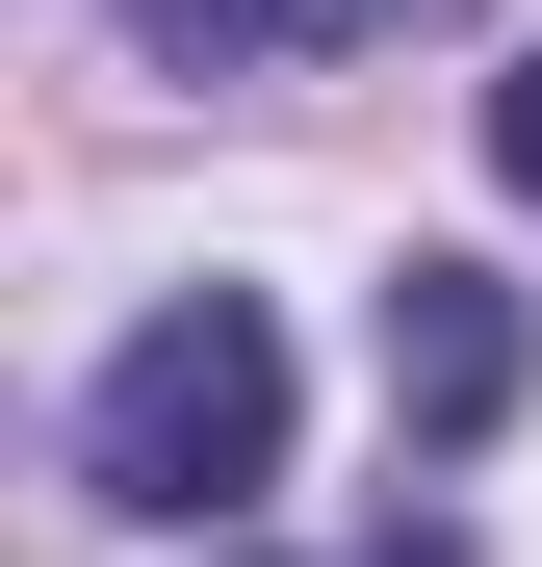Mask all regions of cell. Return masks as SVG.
<instances>
[{"instance_id": "6da1fadb", "label": "cell", "mask_w": 542, "mask_h": 567, "mask_svg": "<svg viewBox=\"0 0 542 567\" xmlns=\"http://www.w3.org/2000/svg\"><path fill=\"white\" fill-rule=\"evenodd\" d=\"M285 491V310L258 284H155L78 388V516H233Z\"/></svg>"}, {"instance_id": "3957f363", "label": "cell", "mask_w": 542, "mask_h": 567, "mask_svg": "<svg viewBox=\"0 0 542 567\" xmlns=\"http://www.w3.org/2000/svg\"><path fill=\"white\" fill-rule=\"evenodd\" d=\"M413 27H466V0H130V52H155V78H258V52H413Z\"/></svg>"}, {"instance_id": "7a4b0ae2", "label": "cell", "mask_w": 542, "mask_h": 567, "mask_svg": "<svg viewBox=\"0 0 542 567\" xmlns=\"http://www.w3.org/2000/svg\"><path fill=\"white\" fill-rule=\"evenodd\" d=\"M517 388H542L517 284H491V258H413V284H388V439L466 464V439H517Z\"/></svg>"}, {"instance_id": "277c9868", "label": "cell", "mask_w": 542, "mask_h": 567, "mask_svg": "<svg viewBox=\"0 0 542 567\" xmlns=\"http://www.w3.org/2000/svg\"><path fill=\"white\" fill-rule=\"evenodd\" d=\"M491 181H517V207H542V52L491 78Z\"/></svg>"}]
</instances>
